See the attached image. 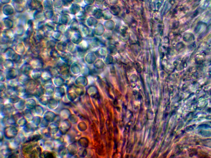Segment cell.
<instances>
[{
	"label": "cell",
	"instance_id": "cell-6",
	"mask_svg": "<svg viewBox=\"0 0 211 158\" xmlns=\"http://www.w3.org/2000/svg\"><path fill=\"white\" fill-rule=\"evenodd\" d=\"M42 146L45 150L53 151L55 149V143L53 138H50L43 140Z\"/></svg>",
	"mask_w": 211,
	"mask_h": 158
},
{
	"label": "cell",
	"instance_id": "cell-7",
	"mask_svg": "<svg viewBox=\"0 0 211 158\" xmlns=\"http://www.w3.org/2000/svg\"><path fill=\"white\" fill-rule=\"evenodd\" d=\"M66 150L70 157H73L78 154L79 148L77 143L73 142L67 146Z\"/></svg>",
	"mask_w": 211,
	"mask_h": 158
},
{
	"label": "cell",
	"instance_id": "cell-31",
	"mask_svg": "<svg viewBox=\"0 0 211 158\" xmlns=\"http://www.w3.org/2000/svg\"><path fill=\"white\" fill-rule=\"evenodd\" d=\"M42 121V118L41 116L38 115L34 116L32 120L31 121V123L34 126L36 129L39 128L41 121Z\"/></svg>",
	"mask_w": 211,
	"mask_h": 158
},
{
	"label": "cell",
	"instance_id": "cell-24",
	"mask_svg": "<svg viewBox=\"0 0 211 158\" xmlns=\"http://www.w3.org/2000/svg\"><path fill=\"white\" fill-rule=\"evenodd\" d=\"M23 115L27 119L28 122H31L33 118L34 115L32 110L27 108H25L22 112Z\"/></svg>",
	"mask_w": 211,
	"mask_h": 158
},
{
	"label": "cell",
	"instance_id": "cell-15",
	"mask_svg": "<svg viewBox=\"0 0 211 158\" xmlns=\"http://www.w3.org/2000/svg\"><path fill=\"white\" fill-rule=\"evenodd\" d=\"M57 115L55 112L51 110H47L45 112L43 118L50 123L54 122Z\"/></svg>",
	"mask_w": 211,
	"mask_h": 158
},
{
	"label": "cell",
	"instance_id": "cell-18",
	"mask_svg": "<svg viewBox=\"0 0 211 158\" xmlns=\"http://www.w3.org/2000/svg\"><path fill=\"white\" fill-rule=\"evenodd\" d=\"M12 106L16 111L22 112L26 108V100L22 98L19 101Z\"/></svg>",
	"mask_w": 211,
	"mask_h": 158
},
{
	"label": "cell",
	"instance_id": "cell-45",
	"mask_svg": "<svg viewBox=\"0 0 211 158\" xmlns=\"http://www.w3.org/2000/svg\"><path fill=\"white\" fill-rule=\"evenodd\" d=\"M6 78V75L4 74L3 71H1V82H4L5 81Z\"/></svg>",
	"mask_w": 211,
	"mask_h": 158
},
{
	"label": "cell",
	"instance_id": "cell-37",
	"mask_svg": "<svg viewBox=\"0 0 211 158\" xmlns=\"http://www.w3.org/2000/svg\"><path fill=\"white\" fill-rule=\"evenodd\" d=\"M71 71L72 72V74L77 75L81 72V69L80 66L77 63H74L73 64L72 66L71 67Z\"/></svg>",
	"mask_w": 211,
	"mask_h": 158
},
{
	"label": "cell",
	"instance_id": "cell-8",
	"mask_svg": "<svg viewBox=\"0 0 211 158\" xmlns=\"http://www.w3.org/2000/svg\"><path fill=\"white\" fill-rule=\"evenodd\" d=\"M40 84H38L36 80L31 79L26 84L25 86L27 89L28 92L32 93L34 90Z\"/></svg>",
	"mask_w": 211,
	"mask_h": 158
},
{
	"label": "cell",
	"instance_id": "cell-17",
	"mask_svg": "<svg viewBox=\"0 0 211 158\" xmlns=\"http://www.w3.org/2000/svg\"><path fill=\"white\" fill-rule=\"evenodd\" d=\"M42 136H43L40 133H34L30 136H28L25 142L36 143L42 139L43 137Z\"/></svg>",
	"mask_w": 211,
	"mask_h": 158
},
{
	"label": "cell",
	"instance_id": "cell-43",
	"mask_svg": "<svg viewBox=\"0 0 211 158\" xmlns=\"http://www.w3.org/2000/svg\"><path fill=\"white\" fill-rule=\"evenodd\" d=\"M84 148H85L81 147V148H79V150H78V152L77 155H78L79 157H84L86 155V154H87L86 150Z\"/></svg>",
	"mask_w": 211,
	"mask_h": 158
},
{
	"label": "cell",
	"instance_id": "cell-30",
	"mask_svg": "<svg viewBox=\"0 0 211 158\" xmlns=\"http://www.w3.org/2000/svg\"><path fill=\"white\" fill-rule=\"evenodd\" d=\"M66 96L68 99L71 102H75L76 99H78V95L73 91H72V90H71L68 91L66 93Z\"/></svg>",
	"mask_w": 211,
	"mask_h": 158
},
{
	"label": "cell",
	"instance_id": "cell-11",
	"mask_svg": "<svg viewBox=\"0 0 211 158\" xmlns=\"http://www.w3.org/2000/svg\"><path fill=\"white\" fill-rule=\"evenodd\" d=\"M60 100L54 97H51L47 106L50 110H55L58 108L60 105Z\"/></svg>",
	"mask_w": 211,
	"mask_h": 158
},
{
	"label": "cell",
	"instance_id": "cell-3",
	"mask_svg": "<svg viewBox=\"0 0 211 158\" xmlns=\"http://www.w3.org/2000/svg\"><path fill=\"white\" fill-rule=\"evenodd\" d=\"M16 111L14 109L12 105L10 104L1 105V117L12 116Z\"/></svg>",
	"mask_w": 211,
	"mask_h": 158
},
{
	"label": "cell",
	"instance_id": "cell-9",
	"mask_svg": "<svg viewBox=\"0 0 211 158\" xmlns=\"http://www.w3.org/2000/svg\"><path fill=\"white\" fill-rule=\"evenodd\" d=\"M60 124L58 122L54 121L49 124L47 129L51 136H53L58 132L60 129Z\"/></svg>",
	"mask_w": 211,
	"mask_h": 158
},
{
	"label": "cell",
	"instance_id": "cell-2",
	"mask_svg": "<svg viewBox=\"0 0 211 158\" xmlns=\"http://www.w3.org/2000/svg\"><path fill=\"white\" fill-rule=\"evenodd\" d=\"M16 121V125L19 127H25L28 124V121L23 115L22 112L16 111L12 115Z\"/></svg>",
	"mask_w": 211,
	"mask_h": 158
},
{
	"label": "cell",
	"instance_id": "cell-33",
	"mask_svg": "<svg viewBox=\"0 0 211 158\" xmlns=\"http://www.w3.org/2000/svg\"><path fill=\"white\" fill-rule=\"evenodd\" d=\"M45 95L49 97H53L55 93V87L53 86L45 88Z\"/></svg>",
	"mask_w": 211,
	"mask_h": 158
},
{
	"label": "cell",
	"instance_id": "cell-42",
	"mask_svg": "<svg viewBox=\"0 0 211 158\" xmlns=\"http://www.w3.org/2000/svg\"><path fill=\"white\" fill-rule=\"evenodd\" d=\"M50 123L48 121H46V120L42 118V121H41L40 125L39 128L40 129H45V128H47L49 126Z\"/></svg>",
	"mask_w": 211,
	"mask_h": 158
},
{
	"label": "cell",
	"instance_id": "cell-10",
	"mask_svg": "<svg viewBox=\"0 0 211 158\" xmlns=\"http://www.w3.org/2000/svg\"><path fill=\"white\" fill-rule=\"evenodd\" d=\"M20 72V71L15 68H12L8 69L5 74L6 80H9L16 79Z\"/></svg>",
	"mask_w": 211,
	"mask_h": 158
},
{
	"label": "cell",
	"instance_id": "cell-27",
	"mask_svg": "<svg viewBox=\"0 0 211 158\" xmlns=\"http://www.w3.org/2000/svg\"><path fill=\"white\" fill-rule=\"evenodd\" d=\"M75 85L83 88L87 84V81L84 77L80 76L77 78L75 80Z\"/></svg>",
	"mask_w": 211,
	"mask_h": 158
},
{
	"label": "cell",
	"instance_id": "cell-40",
	"mask_svg": "<svg viewBox=\"0 0 211 158\" xmlns=\"http://www.w3.org/2000/svg\"><path fill=\"white\" fill-rule=\"evenodd\" d=\"M69 119L72 124H76L78 123V116H76L75 114H72Z\"/></svg>",
	"mask_w": 211,
	"mask_h": 158
},
{
	"label": "cell",
	"instance_id": "cell-13",
	"mask_svg": "<svg viewBox=\"0 0 211 158\" xmlns=\"http://www.w3.org/2000/svg\"><path fill=\"white\" fill-rule=\"evenodd\" d=\"M1 124L4 127L9 125H16V121L12 116L2 117L1 119Z\"/></svg>",
	"mask_w": 211,
	"mask_h": 158
},
{
	"label": "cell",
	"instance_id": "cell-16",
	"mask_svg": "<svg viewBox=\"0 0 211 158\" xmlns=\"http://www.w3.org/2000/svg\"><path fill=\"white\" fill-rule=\"evenodd\" d=\"M22 128H23V131L24 133L27 136L34 134L37 129L31 122V123H28L26 126Z\"/></svg>",
	"mask_w": 211,
	"mask_h": 158
},
{
	"label": "cell",
	"instance_id": "cell-22",
	"mask_svg": "<svg viewBox=\"0 0 211 158\" xmlns=\"http://www.w3.org/2000/svg\"><path fill=\"white\" fill-rule=\"evenodd\" d=\"M53 84L56 87H62L64 86L66 81L62 77L56 76L53 80Z\"/></svg>",
	"mask_w": 211,
	"mask_h": 158
},
{
	"label": "cell",
	"instance_id": "cell-26",
	"mask_svg": "<svg viewBox=\"0 0 211 158\" xmlns=\"http://www.w3.org/2000/svg\"><path fill=\"white\" fill-rule=\"evenodd\" d=\"M30 79V77L29 76V75L21 74V75L19 76V78L17 80L20 84L25 85V84Z\"/></svg>",
	"mask_w": 211,
	"mask_h": 158
},
{
	"label": "cell",
	"instance_id": "cell-38",
	"mask_svg": "<svg viewBox=\"0 0 211 158\" xmlns=\"http://www.w3.org/2000/svg\"><path fill=\"white\" fill-rule=\"evenodd\" d=\"M73 90L78 96H82L84 93V89L82 88V87H79V86H77L75 85H74V86H73Z\"/></svg>",
	"mask_w": 211,
	"mask_h": 158
},
{
	"label": "cell",
	"instance_id": "cell-39",
	"mask_svg": "<svg viewBox=\"0 0 211 158\" xmlns=\"http://www.w3.org/2000/svg\"><path fill=\"white\" fill-rule=\"evenodd\" d=\"M8 81V83L7 85L12 86V87H16L18 85L20 84L17 79H17H14Z\"/></svg>",
	"mask_w": 211,
	"mask_h": 158
},
{
	"label": "cell",
	"instance_id": "cell-29",
	"mask_svg": "<svg viewBox=\"0 0 211 158\" xmlns=\"http://www.w3.org/2000/svg\"><path fill=\"white\" fill-rule=\"evenodd\" d=\"M42 72L39 69H34L31 72V76L36 80L41 78Z\"/></svg>",
	"mask_w": 211,
	"mask_h": 158
},
{
	"label": "cell",
	"instance_id": "cell-19",
	"mask_svg": "<svg viewBox=\"0 0 211 158\" xmlns=\"http://www.w3.org/2000/svg\"><path fill=\"white\" fill-rule=\"evenodd\" d=\"M45 89L40 84L32 92L33 96L37 99H39L41 96L45 95Z\"/></svg>",
	"mask_w": 211,
	"mask_h": 158
},
{
	"label": "cell",
	"instance_id": "cell-4",
	"mask_svg": "<svg viewBox=\"0 0 211 158\" xmlns=\"http://www.w3.org/2000/svg\"><path fill=\"white\" fill-rule=\"evenodd\" d=\"M72 123L69 119H64L61 121L59 132L62 135H65L72 127Z\"/></svg>",
	"mask_w": 211,
	"mask_h": 158
},
{
	"label": "cell",
	"instance_id": "cell-44",
	"mask_svg": "<svg viewBox=\"0 0 211 158\" xmlns=\"http://www.w3.org/2000/svg\"><path fill=\"white\" fill-rule=\"evenodd\" d=\"M6 85L4 82H1V84H0V91H1V93H4L5 92L6 89H7Z\"/></svg>",
	"mask_w": 211,
	"mask_h": 158
},
{
	"label": "cell",
	"instance_id": "cell-34",
	"mask_svg": "<svg viewBox=\"0 0 211 158\" xmlns=\"http://www.w3.org/2000/svg\"><path fill=\"white\" fill-rule=\"evenodd\" d=\"M8 98L10 104L12 105H14V104H16L22 99L16 94H14L9 96Z\"/></svg>",
	"mask_w": 211,
	"mask_h": 158
},
{
	"label": "cell",
	"instance_id": "cell-25",
	"mask_svg": "<svg viewBox=\"0 0 211 158\" xmlns=\"http://www.w3.org/2000/svg\"><path fill=\"white\" fill-rule=\"evenodd\" d=\"M32 68H33L30 64H29V63H26L21 67L20 71L21 72V74L29 75L31 73V71Z\"/></svg>",
	"mask_w": 211,
	"mask_h": 158
},
{
	"label": "cell",
	"instance_id": "cell-41",
	"mask_svg": "<svg viewBox=\"0 0 211 158\" xmlns=\"http://www.w3.org/2000/svg\"><path fill=\"white\" fill-rule=\"evenodd\" d=\"M77 128L80 131L83 132L86 129V124L83 121L79 122L77 125Z\"/></svg>",
	"mask_w": 211,
	"mask_h": 158
},
{
	"label": "cell",
	"instance_id": "cell-20",
	"mask_svg": "<svg viewBox=\"0 0 211 158\" xmlns=\"http://www.w3.org/2000/svg\"><path fill=\"white\" fill-rule=\"evenodd\" d=\"M72 114L71 111L69 109L64 108L60 110L59 115L60 116L62 120L69 119L70 116Z\"/></svg>",
	"mask_w": 211,
	"mask_h": 158
},
{
	"label": "cell",
	"instance_id": "cell-1",
	"mask_svg": "<svg viewBox=\"0 0 211 158\" xmlns=\"http://www.w3.org/2000/svg\"><path fill=\"white\" fill-rule=\"evenodd\" d=\"M17 125H9L4 127V134L7 140L12 139L17 137L19 134V129Z\"/></svg>",
	"mask_w": 211,
	"mask_h": 158
},
{
	"label": "cell",
	"instance_id": "cell-35",
	"mask_svg": "<svg viewBox=\"0 0 211 158\" xmlns=\"http://www.w3.org/2000/svg\"><path fill=\"white\" fill-rule=\"evenodd\" d=\"M77 143L80 147L85 148L88 147V142L86 138L82 137L78 140Z\"/></svg>",
	"mask_w": 211,
	"mask_h": 158
},
{
	"label": "cell",
	"instance_id": "cell-36",
	"mask_svg": "<svg viewBox=\"0 0 211 158\" xmlns=\"http://www.w3.org/2000/svg\"><path fill=\"white\" fill-rule=\"evenodd\" d=\"M50 98L51 97L44 95L37 99L38 102L42 106H47Z\"/></svg>",
	"mask_w": 211,
	"mask_h": 158
},
{
	"label": "cell",
	"instance_id": "cell-23",
	"mask_svg": "<svg viewBox=\"0 0 211 158\" xmlns=\"http://www.w3.org/2000/svg\"><path fill=\"white\" fill-rule=\"evenodd\" d=\"M36 106V101L33 98H28L26 100V108L32 110Z\"/></svg>",
	"mask_w": 211,
	"mask_h": 158
},
{
	"label": "cell",
	"instance_id": "cell-32",
	"mask_svg": "<svg viewBox=\"0 0 211 158\" xmlns=\"http://www.w3.org/2000/svg\"><path fill=\"white\" fill-rule=\"evenodd\" d=\"M56 157V154L53 151L45 150L42 152L40 158H53Z\"/></svg>",
	"mask_w": 211,
	"mask_h": 158
},
{
	"label": "cell",
	"instance_id": "cell-12",
	"mask_svg": "<svg viewBox=\"0 0 211 158\" xmlns=\"http://www.w3.org/2000/svg\"><path fill=\"white\" fill-rule=\"evenodd\" d=\"M66 92L65 89L63 86L55 87L54 97L60 100L66 95Z\"/></svg>",
	"mask_w": 211,
	"mask_h": 158
},
{
	"label": "cell",
	"instance_id": "cell-46",
	"mask_svg": "<svg viewBox=\"0 0 211 158\" xmlns=\"http://www.w3.org/2000/svg\"><path fill=\"white\" fill-rule=\"evenodd\" d=\"M0 139H1V142H3V140L4 138H5L4 134L3 131H1V133H0Z\"/></svg>",
	"mask_w": 211,
	"mask_h": 158
},
{
	"label": "cell",
	"instance_id": "cell-5",
	"mask_svg": "<svg viewBox=\"0 0 211 158\" xmlns=\"http://www.w3.org/2000/svg\"><path fill=\"white\" fill-rule=\"evenodd\" d=\"M17 135L15 138L10 140V141L8 143V147L12 150H16L24 141V137L21 135Z\"/></svg>",
	"mask_w": 211,
	"mask_h": 158
},
{
	"label": "cell",
	"instance_id": "cell-28",
	"mask_svg": "<svg viewBox=\"0 0 211 158\" xmlns=\"http://www.w3.org/2000/svg\"><path fill=\"white\" fill-rule=\"evenodd\" d=\"M32 110H33L34 112L36 115H38L40 116H43L45 112L43 107L39 105H37Z\"/></svg>",
	"mask_w": 211,
	"mask_h": 158
},
{
	"label": "cell",
	"instance_id": "cell-21",
	"mask_svg": "<svg viewBox=\"0 0 211 158\" xmlns=\"http://www.w3.org/2000/svg\"><path fill=\"white\" fill-rule=\"evenodd\" d=\"M42 153L41 147L37 144L29 155V157L31 158L40 157Z\"/></svg>",
	"mask_w": 211,
	"mask_h": 158
},
{
	"label": "cell",
	"instance_id": "cell-14",
	"mask_svg": "<svg viewBox=\"0 0 211 158\" xmlns=\"http://www.w3.org/2000/svg\"><path fill=\"white\" fill-rule=\"evenodd\" d=\"M12 153L13 150L8 147V144L5 146H3V148L1 147V152H0L1 157L10 158Z\"/></svg>",
	"mask_w": 211,
	"mask_h": 158
}]
</instances>
